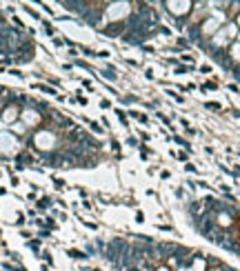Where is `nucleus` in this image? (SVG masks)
<instances>
[{
	"label": "nucleus",
	"mask_w": 240,
	"mask_h": 271,
	"mask_svg": "<svg viewBox=\"0 0 240 271\" xmlns=\"http://www.w3.org/2000/svg\"><path fill=\"white\" fill-rule=\"evenodd\" d=\"M49 205H51V198H40L38 200V209H47Z\"/></svg>",
	"instance_id": "nucleus-7"
},
{
	"label": "nucleus",
	"mask_w": 240,
	"mask_h": 271,
	"mask_svg": "<svg viewBox=\"0 0 240 271\" xmlns=\"http://www.w3.org/2000/svg\"><path fill=\"white\" fill-rule=\"evenodd\" d=\"M38 89H40L42 93H49V96H56V89H54V87H47V85H38Z\"/></svg>",
	"instance_id": "nucleus-5"
},
{
	"label": "nucleus",
	"mask_w": 240,
	"mask_h": 271,
	"mask_svg": "<svg viewBox=\"0 0 240 271\" xmlns=\"http://www.w3.org/2000/svg\"><path fill=\"white\" fill-rule=\"evenodd\" d=\"M100 31H102L105 36H111V38H113V36H123V34L127 31V24H125V22H113V24H109V27H102Z\"/></svg>",
	"instance_id": "nucleus-3"
},
{
	"label": "nucleus",
	"mask_w": 240,
	"mask_h": 271,
	"mask_svg": "<svg viewBox=\"0 0 240 271\" xmlns=\"http://www.w3.org/2000/svg\"><path fill=\"white\" fill-rule=\"evenodd\" d=\"M54 182H56V187H58V189H65V187H67V185H65V180H60V178H54Z\"/></svg>",
	"instance_id": "nucleus-10"
},
{
	"label": "nucleus",
	"mask_w": 240,
	"mask_h": 271,
	"mask_svg": "<svg viewBox=\"0 0 240 271\" xmlns=\"http://www.w3.org/2000/svg\"><path fill=\"white\" fill-rule=\"evenodd\" d=\"M100 107H102V109H109L111 105H109V100H100Z\"/></svg>",
	"instance_id": "nucleus-13"
},
{
	"label": "nucleus",
	"mask_w": 240,
	"mask_h": 271,
	"mask_svg": "<svg viewBox=\"0 0 240 271\" xmlns=\"http://www.w3.org/2000/svg\"><path fill=\"white\" fill-rule=\"evenodd\" d=\"M67 253H69L71 258H76V260H87V253H85V251H78V249H69Z\"/></svg>",
	"instance_id": "nucleus-4"
},
{
	"label": "nucleus",
	"mask_w": 240,
	"mask_h": 271,
	"mask_svg": "<svg viewBox=\"0 0 240 271\" xmlns=\"http://www.w3.org/2000/svg\"><path fill=\"white\" fill-rule=\"evenodd\" d=\"M100 73H102L105 78H109V80H113V78H116V71H113V69H109V67H107V69H102Z\"/></svg>",
	"instance_id": "nucleus-6"
},
{
	"label": "nucleus",
	"mask_w": 240,
	"mask_h": 271,
	"mask_svg": "<svg viewBox=\"0 0 240 271\" xmlns=\"http://www.w3.org/2000/svg\"><path fill=\"white\" fill-rule=\"evenodd\" d=\"M89 125H91V129H93L96 133H100V131H102V129H100V125H96V122H89Z\"/></svg>",
	"instance_id": "nucleus-11"
},
{
	"label": "nucleus",
	"mask_w": 240,
	"mask_h": 271,
	"mask_svg": "<svg viewBox=\"0 0 240 271\" xmlns=\"http://www.w3.org/2000/svg\"><path fill=\"white\" fill-rule=\"evenodd\" d=\"M76 100H78V102H80V105H87V98H82V96H80V93H78V96H76Z\"/></svg>",
	"instance_id": "nucleus-12"
},
{
	"label": "nucleus",
	"mask_w": 240,
	"mask_h": 271,
	"mask_svg": "<svg viewBox=\"0 0 240 271\" xmlns=\"http://www.w3.org/2000/svg\"><path fill=\"white\" fill-rule=\"evenodd\" d=\"M80 16H82V20H85V22H89V24H91V27H96V24H98V22L102 20V11H100V9H89L87 5L82 7Z\"/></svg>",
	"instance_id": "nucleus-2"
},
{
	"label": "nucleus",
	"mask_w": 240,
	"mask_h": 271,
	"mask_svg": "<svg viewBox=\"0 0 240 271\" xmlns=\"http://www.w3.org/2000/svg\"><path fill=\"white\" fill-rule=\"evenodd\" d=\"M27 247H29L31 251H40V242H38V240H31V242H27Z\"/></svg>",
	"instance_id": "nucleus-8"
},
{
	"label": "nucleus",
	"mask_w": 240,
	"mask_h": 271,
	"mask_svg": "<svg viewBox=\"0 0 240 271\" xmlns=\"http://www.w3.org/2000/svg\"><path fill=\"white\" fill-rule=\"evenodd\" d=\"M44 31H47V36H54V27L49 22H44Z\"/></svg>",
	"instance_id": "nucleus-9"
},
{
	"label": "nucleus",
	"mask_w": 240,
	"mask_h": 271,
	"mask_svg": "<svg viewBox=\"0 0 240 271\" xmlns=\"http://www.w3.org/2000/svg\"><path fill=\"white\" fill-rule=\"evenodd\" d=\"M34 51H36V42H34V40H25V42L18 47L13 60H16V62H27V60L34 58Z\"/></svg>",
	"instance_id": "nucleus-1"
}]
</instances>
